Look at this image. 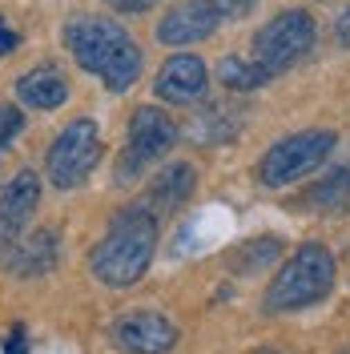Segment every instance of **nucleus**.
Here are the masks:
<instances>
[{
  "label": "nucleus",
  "mask_w": 350,
  "mask_h": 354,
  "mask_svg": "<svg viewBox=\"0 0 350 354\" xmlns=\"http://www.w3.org/2000/svg\"><path fill=\"white\" fill-rule=\"evenodd\" d=\"M157 225L161 221L149 209H141L137 201H133L125 214H117L113 225L105 230V238L93 245V254H89L93 278L109 290L137 286L141 274L149 270V262H154V254H157Z\"/></svg>",
  "instance_id": "f257e3e1"
},
{
  "label": "nucleus",
  "mask_w": 350,
  "mask_h": 354,
  "mask_svg": "<svg viewBox=\"0 0 350 354\" xmlns=\"http://www.w3.org/2000/svg\"><path fill=\"white\" fill-rule=\"evenodd\" d=\"M65 44L73 61L85 73H97L113 93H125L141 77V48L125 24L109 17H73L65 24Z\"/></svg>",
  "instance_id": "f03ea898"
},
{
  "label": "nucleus",
  "mask_w": 350,
  "mask_h": 354,
  "mask_svg": "<svg viewBox=\"0 0 350 354\" xmlns=\"http://www.w3.org/2000/svg\"><path fill=\"white\" fill-rule=\"evenodd\" d=\"M334 274H338V266H334V254L326 245L302 242L270 278V286L262 294V310L266 314H290V310L314 306L334 290Z\"/></svg>",
  "instance_id": "7ed1b4c3"
},
{
  "label": "nucleus",
  "mask_w": 350,
  "mask_h": 354,
  "mask_svg": "<svg viewBox=\"0 0 350 354\" xmlns=\"http://www.w3.org/2000/svg\"><path fill=\"white\" fill-rule=\"evenodd\" d=\"M310 48H314V17L302 12V8H286V12H278L274 21H266L254 32L250 61L274 81L278 73H286L290 65H298Z\"/></svg>",
  "instance_id": "20e7f679"
},
{
  "label": "nucleus",
  "mask_w": 350,
  "mask_h": 354,
  "mask_svg": "<svg viewBox=\"0 0 350 354\" xmlns=\"http://www.w3.org/2000/svg\"><path fill=\"white\" fill-rule=\"evenodd\" d=\"M334 145H338V137L330 129H306V133H294V137H282L258 161V181L266 189H282L290 181L306 177L310 169H318Z\"/></svg>",
  "instance_id": "39448f33"
},
{
  "label": "nucleus",
  "mask_w": 350,
  "mask_h": 354,
  "mask_svg": "<svg viewBox=\"0 0 350 354\" xmlns=\"http://www.w3.org/2000/svg\"><path fill=\"white\" fill-rule=\"evenodd\" d=\"M101 161V129L89 121V117H77L68 121L65 129L57 133V141L48 145V157H44V169H48V181L57 189H77L93 165Z\"/></svg>",
  "instance_id": "423d86ee"
},
{
  "label": "nucleus",
  "mask_w": 350,
  "mask_h": 354,
  "mask_svg": "<svg viewBox=\"0 0 350 354\" xmlns=\"http://www.w3.org/2000/svg\"><path fill=\"white\" fill-rule=\"evenodd\" d=\"M177 145V125L157 113L154 105H141L133 109V121H129V145L117 161V185H125L133 177H141L149 165H157L161 157L169 153Z\"/></svg>",
  "instance_id": "0eeeda50"
},
{
  "label": "nucleus",
  "mask_w": 350,
  "mask_h": 354,
  "mask_svg": "<svg viewBox=\"0 0 350 354\" xmlns=\"http://www.w3.org/2000/svg\"><path fill=\"white\" fill-rule=\"evenodd\" d=\"M109 338L129 354H169L177 346V326L157 310H133L109 326Z\"/></svg>",
  "instance_id": "6e6552de"
},
{
  "label": "nucleus",
  "mask_w": 350,
  "mask_h": 354,
  "mask_svg": "<svg viewBox=\"0 0 350 354\" xmlns=\"http://www.w3.org/2000/svg\"><path fill=\"white\" fill-rule=\"evenodd\" d=\"M205 88H210V73H205V61L194 57V53L169 57L157 68V81H154V93L169 105H194V101L205 97Z\"/></svg>",
  "instance_id": "1a4fd4ad"
},
{
  "label": "nucleus",
  "mask_w": 350,
  "mask_h": 354,
  "mask_svg": "<svg viewBox=\"0 0 350 354\" xmlns=\"http://www.w3.org/2000/svg\"><path fill=\"white\" fill-rule=\"evenodd\" d=\"M218 24H221V17L205 4V0H181V4H174V8L161 17V24H157V41L169 44V48L197 44V41H205Z\"/></svg>",
  "instance_id": "9d476101"
},
{
  "label": "nucleus",
  "mask_w": 350,
  "mask_h": 354,
  "mask_svg": "<svg viewBox=\"0 0 350 354\" xmlns=\"http://www.w3.org/2000/svg\"><path fill=\"white\" fill-rule=\"evenodd\" d=\"M41 201V177L33 169H21L17 177H8L0 185V242L12 245L17 234L28 225V214Z\"/></svg>",
  "instance_id": "9b49d317"
},
{
  "label": "nucleus",
  "mask_w": 350,
  "mask_h": 354,
  "mask_svg": "<svg viewBox=\"0 0 350 354\" xmlns=\"http://www.w3.org/2000/svg\"><path fill=\"white\" fill-rule=\"evenodd\" d=\"M197 185V174L190 161H177V165H169L165 174H157V181L149 185V194L137 201L141 209H149L157 221L165 218V214H174L181 201H190V194H194Z\"/></svg>",
  "instance_id": "f8f14e48"
},
{
  "label": "nucleus",
  "mask_w": 350,
  "mask_h": 354,
  "mask_svg": "<svg viewBox=\"0 0 350 354\" xmlns=\"http://www.w3.org/2000/svg\"><path fill=\"white\" fill-rule=\"evenodd\" d=\"M61 258V238H57V230H37V234H28L12 254H8V270L17 274V278H41L48 274L53 266Z\"/></svg>",
  "instance_id": "ddd939ff"
},
{
  "label": "nucleus",
  "mask_w": 350,
  "mask_h": 354,
  "mask_svg": "<svg viewBox=\"0 0 350 354\" xmlns=\"http://www.w3.org/2000/svg\"><path fill=\"white\" fill-rule=\"evenodd\" d=\"M17 101L28 105V109H57L68 101V81L61 68L41 65V68H28L21 81H17Z\"/></svg>",
  "instance_id": "4468645a"
},
{
  "label": "nucleus",
  "mask_w": 350,
  "mask_h": 354,
  "mask_svg": "<svg viewBox=\"0 0 350 354\" xmlns=\"http://www.w3.org/2000/svg\"><path fill=\"white\" fill-rule=\"evenodd\" d=\"M218 81H221L225 88H234V93H250V88L270 85V77H266V73L254 65L250 57H241V53H234V57H221Z\"/></svg>",
  "instance_id": "2eb2a0df"
},
{
  "label": "nucleus",
  "mask_w": 350,
  "mask_h": 354,
  "mask_svg": "<svg viewBox=\"0 0 350 354\" xmlns=\"http://www.w3.org/2000/svg\"><path fill=\"white\" fill-rule=\"evenodd\" d=\"M24 129V113L17 105H0V153L8 149V141Z\"/></svg>",
  "instance_id": "dca6fc26"
},
{
  "label": "nucleus",
  "mask_w": 350,
  "mask_h": 354,
  "mask_svg": "<svg viewBox=\"0 0 350 354\" xmlns=\"http://www.w3.org/2000/svg\"><path fill=\"white\" fill-rule=\"evenodd\" d=\"M274 254H278V238H262L258 250H254V245H246V250H241V266H254V270H258V266H266Z\"/></svg>",
  "instance_id": "f3484780"
},
{
  "label": "nucleus",
  "mask_w": 350,
  "mask_h": 354,
  "mask_svg": "<svg viewBox=\"0 0 350 354\" xmlns=\"http://www.w3.org/2000/svg\"><path fill=\"white\" fill-rule=\"evenodd\" d=\"M205 4L218 12L221 21H238V17H246V12H250L258 0H205Z\"/></svg>",
  "instance_id": "a211bd4d"
},
{
  "label": "nucleus",
  "mask_w": 350,
  "mask_h": 354,
  "mask_svg": "<svg viewBox=\"0 0 350 354\" xmlns=\"http://www.w3.org/2000/svg\"><path fill=\"white\" fill-rule=\"evenodd\" d=\"M21 48V37L4 24V17H0V57H8V53H17Z\"/></svg>",
  "instance_id": "6ab92c4d"
},
{
  "label": "nucleus",
  "mask_w": 350,
  "mask_h": 354,
  "mask_svg": "<svg viewBox=\"0 0 350 354\" xmlns=\"http://www.w3.org/2000/svg\"><path fill=\"white\" fill-rule=\"evenodd\" d=\"M105 4H113L117 12H149L157 0H105Z\"/></svg>",
  "instance_id": "aec40b11"
},
{
  "label": "nucleus",
  "mask_w": 350,
  "mask_h": 354,
  "mask_svg": "<svg viewBox=\"0 0 350 354\" xmlns=\"http://www.w3.org/2000/svg\"><path fill=\"white\" fill-rule=\"evenodd\" d=\"M334 37H338L342 48H350V8H342V17H338V24H334Z\"/></svg>",
  "instance_id": "412c9836"
},
{
  "label": "nucleus",
  "mask_w": 350,
  "mask_h": 354,
  "mask_svg": "<svg viewBox=\"0 0 350 354\" xmlns=\"http://www.w3.org/2000/svg\"><path fill=\"white\" fill-rule=\"evenodd\" d=\"M28 351V338H24V330H12V338L4 342V354H24Z\"/></svg>",
  "instance_id": "4be33fe9"
},
{
  "label": "nucleus",
  "mask_w": 350,
  "mask_h": 354,
  "mask_svg": "<svg viewBox=\"0 0 350 354\" xmlns=\"http://www.w3.org/2000/svg\"><path fill=\"white\" fill-rule=\"evenodd\" d=\"M254 354H282V351H254Z\"/></svg>",
  "instance_id": "5701e85b"
}]
</instances>
